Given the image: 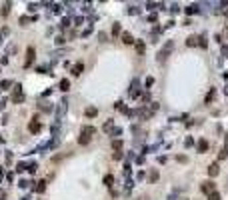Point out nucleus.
Wrapping results in <instances>:
<instances>
[{
	"instance_id": "6e6552de",
	"label": "nucleus",
	"mask_w": 228,
	"mask_h": 200,
	"mask_svg": "<svg viewBox=\"0 0 228 200\" xmlns=\"http://www.w3.org/2000/svg\"><path fill=\"white\" fill-rule=\"evenodd\" d=\"M224 158H228V146H224L218 152V160H224Z\"/></svg>"
},
{
	"instance_id": "412c9836",
	"label": "nucleus",
	"mask_w": 228,
	"mask_h": 200,
	"mask_svg": "<svg viewBox=\"0 0 228 200\" xmlns=\"http://www.w3.org/2000/svg\"><path fill=\"white\" fill-rule=\"evenodd\" d=\"M224 146H228V132H226V144H224Z\"/></svg>"
},
{
	"instance_id": "f257e3e1",
	"label": "nucleus",
	"mask_w": 228,
	"mask_h": 200,
	"mask_svg": "<svg viewBox=\"0 0 228 200\" xmlns=\"http://www.w3.org/2000/svg\"><path fill=\"white\" fill-rule=\"evenodd\" d=\"M200 190L204 194H212V192H216V184H214V180H206V182H202Z\"/></svg>"
},
{
	"instance_id": "9d476101",
	"label": "nucleus",
	"mask_w": 228,
	"mask_h": 200,
	"mask_svg": "<svg viewBox=\"0 0 228 200\" xmlns=\"http://www.w3.org/2000/svg\"><path fill=\"white\" fill-rule=\"evenodd\" d=\"M208 200H222V196H220V192H212V194H208Z\"/></svg>"
},
{
	"instance_id": "4468645a",
	"label": "nucleus",
	"mask_w": 228,
	"mask_h": 200,
	"mask_svg": "<svg viewBox=\"0 0 228 200\" xmlns=\"http://www.w3.org/2000/svg\"><path fill=\"white\" fill-rule=\"evenodd\" d=\"M78 142H80V144H88V142H90V138H88V136H84V134H82V136H80V140H78Z\"/></svg>"
},
{
	"instance_id": "1a4fd4ad",
	"label": "nucleus",
	"mask_w": 228,
	"mask_h": 200,
	"mask_svg": "<svg viewBox=\"0 0 228 200\" xmlns=\"http://www.w3.org/2000/svg\"><path fill=\"white\" fill-rule=\"evenodd\" d=\"M122 42H124V44H132L134 40H132V36H130L128 32H124V34H122Z\"/></svg>"
},
{
	"instance_id": "aec40b11",
	"label": "nucleus",
	"mask_w": 228,
	"mask_h": 200,
	"mask_svg": "<svg viewBox=\"0 0 228 200\" xmlns=\"http://www.w3.org/2000/svg\"><path fill=\"white\" fill-rule=\"evenodd\" d=\"M158 178V172H150V180H156Z\"/></svg>"
},
{
	"instance_id": "0eeeda50",
	"label": "nucleus",
	"mask_w": 228,
	"mask_h": 200,
	"mask_svg": "<svg viewBox=\"0 0 228 200\" xmlns=\"http://www.w3.org/2000/svg\"><path fill=\"white\" fill-rule=\"evenodd\" d=\"M94 132H96V130L92 128V126H84V128H82V134H84V136H88V138H90Z\"/></svg>"
},
{
	"instance_id": "a211bd4d",
	"label": "nucleus",
	"mask_w": 228,
	"mask_h": 200,
	"mask_svg": "<svg viewBox=\"0 0 228 200\" xmlns=\"http://www.w3.org/2000/svg\"><path fill=\"white\" fill-rule=\"evenodd\" d=\"M212 98H214V90H210V94L206 96V100H204V102H206V104H208V102H210V100H212Z\"/></svg>"
},
{
	"instance_id": "423d86ee",
	"label": "nucleus",
	"mask_w": 228,
	"mask_h": 200,
	"mask_svg": "<svg viewBox=\"0 0 228 200\" xmlns=\"http://www.w3.org/2000/svg\"><path fill=\"white\" fill-rule=\"evenodd\" d=\"M184 12H186V14H196V12H198V6L190 4V6H186V8H184Z\"/></svg>"
},
{
	"instance_id": "2eb2a0df",
	"label": "nucleus",
	"mask_w": 228,
	"mask_h": 200,
	"mask_svg": "<svg viewBox=\"0 0 228 200\" xmlns=\"http://www.w3.org/2000/svg\"><path fill=\"white\" fill-rule=\"evenodd\" d=\"M86 116H96V108H88L86 110Z\"/></svg>"
},
{
	"instance_id": "f8f14e48",
	"label": "nucleus",
	"mask_w": 228,
	"mask_h": 200,
	"mask_svg": "<svg viewBox=\"0 0 228 200\" xmlns=\"http://www.w3.org/2000/svg\"><path fill=\"white\" fill-rule=\"evenodd\" d=\"M112 148H114V150H120V148H122V142H120V140H114V142H112Z\"/></svg>"
},
{
	"instance_id": "7ed1b4c3",
	"label": "nucleus",
	"mask_w": 228,
	"mask_h": 200,
	"mask_svg": "<svg viewBox=\"0 0 228 200\" xmlns=\"http://www.w3.org/2000/svg\"><path fill=\"white\" fill-rule=\"evenodd\" d=\"M218 172H220V164H218V162H212V164L208 166V174L214 178L216 174H218Z\"/></svg>"
},
{
	"instance_id": "ddd939ff",
	"label": "nucleus",
	"mask_w": 228,
	"mask_h": 200,
	"mask_svg": "<svg viewBox=\"0 0 228 200\" xmlns=\"http://www.w3.org/2000/svg\"><path fill=\"white\" fill-rule=\"evenodd\" d=\"M68 86H70V82H68V80H62V82H60V88H62V90H68Z\"/></svg>"
},
{
	"instance_id": "20e7f679",
	"label": "nucleus",
	"mask_w": 228,
	"mask_h": 200,
	"mask_svg": "<svg viewBox=\"0 0 228 200\" xmlns=\"http://www.w3.org/2000/svg\"><path fill=\"white\" fill-rule=\"evenodd\" d=\"M196 150H198L200 154H204L206 150H208V142H206V140H198V144H196Z\"/></svg>"
},
{
	"instance_id": "f3484780",
	"label": "nucleus",
	"mask_w": 228,
	"mask_h": 200,
	"mask_svg": "<svg viewBox=\"0 0 228 200\" xmlns=\"http://www.w3.org/2000/svg\"><path fill=\"white\" fill-rule=\"evenodd\" d=\"M80 72H82V64H76L74 66V74H80Z\"/></svg>"
},
{
	"instance_id": "dca6fc26",
	"label": "nucleus",
	"mask_w": 228,
	"mask_h": 200,
	"mask_svg": "<svg viewBox=\"0 0 228 200\" xmlns=\"http://www.w3.org/2000/svg\"><path fill=\"white\" fill-rule=\"evenodd\" d=\"M112 180H114V178H112V176H110V174H108V176L104 178V184H106V186H110V184H112Z\"/></svg>"
},
{
	"instance_id": "f03ea898",
	"label": "nucleus",
	"mask_w": 228,
	"mask_h": 200,
	"mask_svg": "<svg viewBox=\"0 0 228 200\" xmlns=\"http://www.w3.org/2000/svg\"><path fill=\"white\" fill-rule=\"evenodd\" d=\"M172 48H174V42H168V44H166V46H164V50H162V52H160V54H158V60H160V62H164V60H166L168 52H170Z\"/></svg>"
},
{
	"instance_id": "9b49d317",
	"label": "nucleus",
	"mask_w": 228,
	"mask_h": 200,
	"mask_svg": "<svg viewBox=\"0 0 228 200\" xmlns=\"http://www.w3.org/2000/svg\"><path fill=\"white\" fill-rule=\"evenodd\" d=\"M28 128H30V132H38V130H40V124L32 122V124H30V126H28Z\"/></svg>"
},
{
	"instance_id": "39448f33",
	"label": "nucleus",
	"mask_w": 228,
	"mask_h": 200,
	"mask_svg": "<svg viewBox=\"0 0 228 200\" xmlns=\"http://www.w3.org/2000/svg\"><path fill=\"white\" fill-rule=\"evenodd\" d=\"M200 42V36H188L186 38V46H198Z\"/></svg>"
},
{
	"instance_id": "6ab92c4d",
	"label": "nucleus",
	"mask_w": 228,
	"mask_h": 200,
	"mask_svg": "<svg viewBox=\"0 0 228 200\" xmlns=\"http://www.w3.org/2000/svg\"><path fill=\"white\" fill-rule=\"evenodd\" d=\"M186 146H192V144H194V138H190V136H188V138H186Z\"/></svg>"
}]
</instances>
